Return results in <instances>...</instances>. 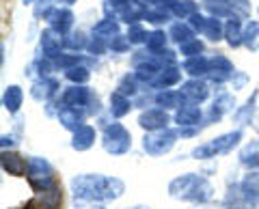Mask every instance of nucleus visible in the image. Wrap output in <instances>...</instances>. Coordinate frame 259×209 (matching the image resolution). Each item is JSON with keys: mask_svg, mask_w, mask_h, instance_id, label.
<instances>
[{"mask_svg": "<svg viewBox=\"0 0 259 209\" xmlns=\"http://www.w3.org/2000/svg\"><path fill=\"white\" fill-rule=\"evenodd\" d=\"M39 3H61L63 7H71V5H76L78 0H39ZM37 3V5H39Z\"/></svg>", "mask_w": 259, "mask_h": 209, "instance_id": "603ef678", "label": "nucleus"}, {"mask_svg": "<svg viewBox=\"0 0 259 209\" xmlns=\"http://www.w3.org/2000/svg\"><path fill=\"white\" fill-rule=\"evenodd\" d=\"M158 5L166 7L168 11L173 13L175 20H190L194 13H199V3L194 0H160Z\"/></svg>", "mask_w": 259, "mask_h": 209, "instance_id": "5701e85b", "label": "nucleus"}, {"mask_svg": "<svg viewBox=\"0 0 259 209\" xmlns=\"http://www.w3.org/2000/svg\"><path fill=\"white\" fill-rule=\"evenodd\" d=\"M134 108V99L132 97H125L123 93L119 91H112L110 97H108V112L112 119H123L130 115V110Z\"/></svg>", "mask_w": 259, "mask_h": 209, "instance_id": "cd10ccee", "label": "nucleus"}, {"mask_svg": "<svg viewBox=\"0 0 259 209\" xmlns=\"http://www.w3.org/2000/svg\"><path fill=\"white\" fill-rule=\"evenodd\" d=\"M168 123H171V115L162 108H145L139 115V127L145 130V134L166 130Z\"/></svg>", "mask_w": 259, "mask_h": 209, "instance_id": "2eb2a0df", "label": "nucleus"}, {"mask_svg": "<svg viewBox=\"0 0 259 209\" xmlns=\"http://www.w3.org/2000/svg\"><path fill=\"white\" fill-rule=\"evenodd\" d=\"M242 138H244V132H242L240 127L238 130H231V132H225V134L216 136V138L207 140L203 144H197V147L190 151V158L203 162V160H212L216 155H227L242 142Z\"/></svg>", "mask_w": 259, "mask_h": 209, "instance_id": "7ed1b4c3", "label": "nucleus"}, {"mask_svg": "<svg viewBox=\"0 0 259 209\" xmlns=\"http://www.w3.org/2000/svg\"><path fill=\"white\" fill-rule=\"evenodd\" d=\"M22 103H24L22 86L20 84L5 86V91H3V106H5V110L9 112V115H18L20 108H22Z\"/></svg>", "mask_w": 259, "mask_h": 209, "instance_id": "c756f323", "label": "nucleus"}, {"mask_svg": "<svg viewBox=\"0 0 259 209\" xmlns=\"http://www.w3.org/2000/svg\"><path fill=\"white\" fill-rule=\"evenodd\" d=\"M61 91V82L56 78H35L30 84V97L39 103L54 101V97Z\"/></svg>", "mask_w": 259, "mask_h": 209, "instance_id": "f3484780", "label": "nucleus"}, {"mask_svg": "<svg viewBox=\"0 0 259 209\" xmlns=\"http://www.w3.org/2000/svg\"><path fill=\"white\" fill-rule=\"evenodd\" d=\"M236 108L238 106H236V97H233V93H229V91H218L214 101H212V106H209V110L205 112V125L218 123L225 115H229V112H233Z\"/></svg>", "mask_w": 259, "mask_h": 209, "instance_id": "ddd939ff", "label": "nucleus"}, {"mask_svg": "<svg viewBox=\"0 0 259 209\" xmlns=\"http://www.w3.org/2000/svg\"><path fill=\"white\" fill-rule=\"evenodd\" d=\"M168 196L175 200H184V203H192V205H205L214 198V186L203 175L186 173L175 177L168 183Z\"/></svg>", "mask_w": 259, "mask_h": 209, "instance_id": "f03ea898", "label": "nucleus"}, {"mask_svg": "<svg viewBox=\"0 0 259 209\" xmlns=\"http://www.w3.org/2000/svg\"><path fill=\"white\" fill-rule=\"evenodd\" d=\"M102 147L108 155H125L132 149V134H130V130L123 123L112 121L108 125H104Z\"/></svg>", "mask_w": 259, "mask_h": 209, "instance_id": "423d86ee", "label": "nucleus"}, {"mask_svg": "<svg viewBox=\"0 0 259 209\" xmlns=\"http://www.w3.org/2000/svg\"><path fill=\"white\" fill-rule=\"evenodd\" d=\"M182 67H177V65H171V67H164V69H160V74L153 78V82H151V91H164V88H171L175 84H180L182 82Z\"/></svg>", "mask_w": 259, "mask_h": 209, "instance_id": "393cba45", "label": "nucleus"}, {"mask_svg": "<svg viewBox=\"0 0 259 209\" xmlns=\"http://www.w3.org/2000/svg\"><path fill=\"white\" fill-rule=\"evenodd\" d=\"M188 24L192 26L194 33L203 35L207 41H223L225 39V22L212 18V15H203L199 11L188 20Z\"/></svg>", "mask_w": 259, "mask_h": 209, "instance_id": "9b49d317", "label": "nucleus"}, {"mask_svg": "<svg viewBox=\"0 0 259 209\" xmlns=\"http://www.w3.org/2000/svg\"><path fill=\"white\" fill-rule=\"evenodd\" d=\"M63 188H61V183L56 181L54 186L50 188H46L41 192H35V196L30 198V203L28 207L30 209H61L63 207Z\"/></svg>", "mask_w": 259, "mask_h": 209, "instance_id": "4468645a", "label": "nucleus"}, {"mask_svg": "<svg viewBox=\"0 0 259 209\" xmlns=\"http://www.w3.org/2000/svg\"><path fill=\"white\" fill-rule=\"evenodd\" d=\"M136 3H139L145 11H147V9H153V7H158L160 0H136Z\"/></svg>", "mask_w": 259, "mask_h": 209, "instance_id": "3c124183", "label": "nucleus"}, {"mask_svg": "<svg viewBox=\"0 0 259 209\" xmlns=\"http://www.w3.org/2000/svg\"><path fill=\"white\" fill-rule=\"evenodd\" d=\"M39 50H41L44 59L56 61L63 54V50H65V47H63V35H59L52 28L41 30V35H39Z\"/></svg>", "mask_w": 259, "mask_h": 209, "instance_id": "a211bd4d", "label": "nucleus"}, {"mask_svg": "<svg viewBox=\"0 0 259 209\" xmlns=\"http://www.w3.org/2000/svg\"><path fill=\"white\" fill-rule=\"evenodd\" d=\"M127 39H130V43L132 45H143V43H147V37H149V33H147V28L143 26V24L139 22V24H132V26H127Z\"/></svg>", "mask_w": 259, "mask_h": 209, "instance_id": "a18cd8bd", "label": "nucleus"}, {"mask_svg": "<svg viewBox=\"0 0 259 209\" xmlns=\"http://www.w3.org/2000/svg\"><path fill=\"white\" fill-rule=\"evenodd\" d=\"M89 39L91 37H89L84 30H71V33L63 37V47L69 52H82V50H87Z\"/></svg>", "mask_w": 259, "mask_h": 209, "instance_id": "4c0bfd02", "label": "nucleus"}, {"mask_svg": "<svg viewBox=\"0 0 259 209\" xmlns=\"http://www.w3.org/2000/svg\"><path fill=\"white\" fill-rule=\"evenodd\" d=\"M194 37H197V33L192 30V26L188 22H175V24H171V28H168V39L177 45L188 43Z\"/></svg>", "mask_w": 259, "mask_h": 209, "instance_id": "f704fd0d", "label": "nucleus"}, {"mask_svg": "<svg viewBox=\"0 0 259 209\" xmlns=\"http://www.w3.org/2000/svg\"><path fill=\"white\" fill-rule=\"evenodd\" d=\"M242 35H244V22L240 18H229L225 22V41L229 47H240L242 45Z\"/></svg>", "mask_w": 259, "mask_h": 209, "instance_id": "2f4dec72", "label": "nucleus"}, {"mask_svg": "<svg viewBox=\"0 0 259 209\" xmlns=\"http://www.w3.org/2000/svg\"><path fill=\"white\" fill-rule=\"evenodd\" d=\"M173 121L177 127H201L199 123L205 125V112L201 110L199 103L186 101L184 106H180L173 115Z\"/></svg>", "mask_w": 259, "mask_h": 209, "instance_id": "dca6fc26", "label": "nucleus"}, {"mask_svg": "<svg viewBox=\"0 0 259 209\" xmlns=\"http://www.w3.org/2000/svg\"><path fill=\"white\" fill-rule=\"evenodd\" d=\"M104 18L117 20L119 24H139L145 18V9L136 0H104L102 3Z\"/></svg>", "mask_w": 259, "mask_h": 209, "instance_id": "39448f33", "label": "nucleus"}, {"mask_svg": "<svg viewBox=\"0 0 259 209\" xmlns=\"http://www.w3.org/2000/svg\"><path fill=\"white\" fill-rule=\"evenodd\" d=\"M257 97H259V91H253V95H250L242 106L233 110V123H238L240 127L253 125L255 117H257Z\"/></svg>", "mask_w": 259, "mask_h": 209, "instance_id": "b1692460", "label": "nucleus"}, {"mask_svg": "<svg viewBox=\"0 0 259 209\" xmlns=\"http://www.w3.org/2000/svg\"><path fill=\"white\" fill-rule=\"evenodd\" d=\"M225 207H227V209H255V207L246 200V196L242 194L240 183H233V186L227 188V194H225Z\"/></svg>", "mask_w": 259, "mask_h": 209, "instance_id": "c9c22d12", "label": "nucleus"}, {"mask_svg": "<svg viewBox=\"0 0 259 209\" xmlns=\"http://www.w3.org/2000/svg\"><path fill=\"white\" fill-rule=\"evenodd\" d=\"M18 209H30V207H28V205H26V207H18Z\"/></svg>", "mask_w": 259, "mask_h": 209, "instance_id": "6e6d98bb", "label": "nucleus"}, {"mask_svg": "<svg viewBox=\"0 0 259 209\" xmlns=\"http://www.w3.org/2000/svg\"><path fill=\"white\" fill-rule=\"evenodd\" d=\"M182 95L186 101H194V103H203L209 97V82L203 78H188L186 82H182Z\"/></svg>", "mask_w": 259, "mask_h": 209, "instance_id": "aec40b11", "label": "nucleus"}, {"mask_svg": "<svg viewBox=\"0 0 259 209\" xmlns=\"http://www.w3.org/2000/svg\"><path fill=\"white\" fill-rule=\"evenodd\" d=\"M71 194H74L76 205L93 203H110V200H119L125 194V183L119 177H106L100 173H87V175H76L69 181Z\"/></svg>", "mask_w": 259, "mask_h": 209, "instance_id": "f257e3e1", "label": "nucleus"}, {"mask_svg": "<svg viewBox=\"0 0 259 209\" xmlns=\"http://www.w3.org/2000/svg\"><path fill=\"white\" fill-rule=\"evenodd\" d=\"M240 190L253 207L259 205V171H248L240 179Z\"/></svg>", "mask_w": 259, "mask_h": 209, "instance_id": "c85d7f7f", "label": "nucleus"}, {"mask_svg": "<svg viewBox=\"0 0 259 209\" xmlns=\"http://www.w3.org/2000/svg\"><path fill=\"white\" fill-rule=\"evenodd\" d=\"M242 45L250 52L259 50V22L257 20H246L244 22V35H242Z\"/></svg>", "mask_w": 259, "mask_h": 209, "instance_id": "58836bf2", "label": "nucleus"}, {"mask_svg": "<svg viewBox=\"0 0 259 209\" xmlns=\"http://www.w3.org/2000/svg\"><path fill=\"white\" fill-rule=\"evenodd\" d=\"M84 117L87 112L80 110V108H74V106H65V103L59 101V112H56V119H59V123L63 130H67L74 134L76 130L84 125Z\"/></svg>", "mask_w": 259, "mask_h": 209, "instance_id": "6ab92c4d", "label": "nucleus"}, {"mask_svg": "<svg viewBox=\"0 0 259 209\" xmlns=\"http://www.w3.org/2000/svg\"><path fill=\"white\" fill-rule=\"evenodd\" d=\"M147 24H153V26H162V24H168L173 20V13L166 9V7H153V9H147L145 11V18H143Z\"/></svg>", "mask_w": 259, "mask_h": 209, "instance_id": "a19ab883", "label": "nucleus"}, {"mask_svg": "<svg viewBox=\"0 0 259 209\" xmlns=\"http://www.w3.org/2000/svg\"><path fill=\"white\" fill-rule=\"evenodd\" d=\"M238 162L246 171H259V138H253L246 144H242V149L238 151Z\"/></svg>", "mask_w": 259, "mask_h": 209, "instance_id": "bb28decb", "label": "nucleus"}, {"mask_svg": "<svg viewBox=\"0 0 259 209\" xmlns=\"http://www.w3.org/2000/svg\"><path fill=\"white\" fill-rule=\"evenodd\" d=\"M56 69V65H54V61H50V59H44L41 54L37 56V59H32V63L30 65L24 69L26 71V76H37V78H50V74Z\"/></svg>", "mask_w": 259, "mask_h": 209, "instance_id": "e433bc0d", "label": "nucleus"}, {"mask_svg": "<svg viewBox=\"0 0 259 209\" xmlns=\"http://www.w3.org/2000/svg\"><path fill=\"white\" fill-rule=\"evenodd\" d=\"M125 209H151L149 205H134V207H125Z\"/></svg>", "mask_w": 259, "mask_h": 209, "instance_id": "864d4df0", "label": "nucleus"}, {"mask_svg": "<svg viewBox=\"0 0 259 209\" xmlns=\"http://www.w3.org/2000/svg\"><path fill=\"white\" fill-rule=\"evenodd\" d=\"M180 140V132L177 130H160V132H149L143 136V151L151 158H160V155H166L171 153L173 147Z\"/></svg>", "mask_w": 259, "mask_h": 209, "instance_id": "6e6552de", "label": "nucleus"}, {"mask_svg": "<svg viewBox=\"0 0 259 209\" xmlns=\"http://www.w3.org/2000/svg\"><path fill=\"white\" fill-rule=\"evenodd\" d=\"M106 50H108V41H106V39H100V37H91V39H89V45H87L89 56L97 59V56L106 54Z\"/></svg>", "mask_w": 259, "mask_h": 209, "instance_id": "49530a36", "label": "nucleus"}, {"mask_svg": "<svg viewBox=\"0 0 259 209\" xmlns=\"http://www.w3.org/2000/svg\"><path fill=\"white\" fill-rule=\"evenodd\" d=\"M91 61H95L93 56H84V54H80V52H63L59 59L54 61V65L56 69H61V71H69V69H74V67H80V65H89Z\"/></svg>", "mask_w": 259, "mask_h": 209, "instance_id": "72a5a7b5", "label": "nucleus"}, {"mask_svg": "<svg viewBox=\"0 0 259 209\" xmlns=\"http://www.w3.org/2000/svg\"><path fill=\"white\" fill-rule=\"evenodd\" d=\"M65 78H67L71 84H87L89 80H91V69H89V65H80V67L65 71Z\"/></svg>", "mask_w": 259, "mask_h": 209, "instance_id": "37998d69", "label": "nucleus"}, {"mask_svg": "<svg viewBox=\"0 0 259 209\" xmlns=\"http://www.w3.org/2000/svg\"><path fill=\"white\" fill-rule=\"evenodd\" d=\"M35 15H41V18L48 22V28L56 30L59 35H67L71 33V28H74V20L76 15L71 13L69 7H61V5H54V3H39Z\"/></svg>", "mask_w": 259, "mask_h": 209, "instance_id": "0eeeda50", "label": "nucleus"}, {"mask_svg": "<svg viewBox=\"0 0 259 209\" xmlns=\"http://www.w3.org/2000/svg\"><path fill=\"white\" fill-rule=\"evenodd\" d=\"M95 140H97V130L93 125L84 123L80 130H76L71 134V149L78 151V153H82V151H89L93 147Z\"/></svg>", "mask_w": 259, "mask_h": 209, "instance_id": "a878e982", "label": "nucleus"}, {"mask_svg": "<svg viewBox=\"0 0 259 209\" xmlns=\"http://www.w3.org/2000/svg\"><path fill=\"white\" fill-rule=\"evenodd\" d=\"M91 209H106V207H104V205H93Z\"/></svg>", "mask_w": 259, "mask_h": 209, "instance_id": "5fc2aeb1", "label": "nucleus"}, {"mask_svg": "<svg viewBox=\"0 0 259 209\" xmlns=\"http://www.w3.org/2000/svg\"><path fill=\"white\" fill-rule=\"evenodd\" d=\"M61 103L65 106H74L87 112V117H95L102 112L100 97L89 88L87 84H71L61 93Z\"/></svg>", "mask_w": 259, "mask_h": 209, "instance_id": "20e7f679", "label": "nucleus"}, {"mask_svg": "<svg viewBox=\"0 0 259 209\" xmlns=\"http://www.w3.org/2000/svg\"><path fill=\"white\" fill-rule=\"evenodd\" d=\"M26 179H28V183H30L32 192H41V190L50 188V186H54V183H56L52 164L48 162L46 158H39V155L28 158Z\"/></svg>", "mask_w": 259, "mask_h": 209, "instance_id": "9d476101", "label": "nucleus"}, {"mask_svg": "<svg viewBox=\"0 0 259 209\" xmlns=\"http://www.w3.org/2000/svg\"><path fill=\"white\" fill-rule=\"evenodd\" d=\"M20 136L15 134H3V140H0V144H3V151H13V147H18L20 144Z\"/></svg>", "mask_w": 259, "mask_h": 209, "instance_id": "8fccbe9b", "label": "nucleus"}, {"mask_svg": "<svg viewBox=\"0 0 259 209\" xmlns=\"http://www.w3.org/2000/svg\"><path fill=\"white\" fill-rule=\"evenodd\" d=\"M201 5H203L207 15L218 20H229V18L246 20L250 15L246 0H201Z\"/></svg>", "mask_w": 259, "mask_h": 209, "instance_id": "1a4fd4ad", "label": "nucleus"}, {"mask_svg": "<svg viewBox=\"0 0 259 209\" xmlns=\"http://www.w3.org/2000/svg\"><path fill=\"white\" fill-rule=\"evenodd\" d=\"M233 71H236V67H233V63L225 54H214V56H209V74L205 80L209 84L223 86L225 82L231 80Z\"/></svg>", "mask_w": 259, "mask_h": 209, "instance_id": "f8f14e48", "label": "nucleus"}, {"mask_svg": "<svg viewBox=\"0 0 259 209\" xmlns=\"http://www.w3.org/2000/svg\"><path fill=\"white\" fill-rule=\"evenodd\" d=\"M141 82H139V78L134 76V71H130V74H125V76H121L119 78V82H117V88L115 91H119V93H123L125 97H136V95L141 93Z\"/></svg>", "mask_w": 259, "mask_h": 209, "instance_id": "ea45409f", "label": "nucleus"}, {"mask_svg": "<svg viewBox=\"0 0 259 209\" xmlns=\"http://www.w3.org/2000/svg\"><path fill=\"white\" fill-rule=\"evenodd\" d=\"M130 39H127V35H117V37H112L110 41H108V50H112L115 54H123V52H127L130 50Z\"/></svg>", "mask_w": 259, "mask_h": 209, "instance_id": "de8ad7c7", "label": "nucleus"}, {"mask_svg": "<svg viewBox=\"0 0 259 209\" xmlns=\"http://www.w3.org/2000/svg\"><path fill=\"white\" fill-rule=\"evenodd\" d=\"M166 41H168V33H164V30H160V28H153L149 37H147V50H153V52H160V50H164L166 47Z\"/></svg>", "mask_w": 259, "mask_h": 209, "instance_id": "79ce46f5", "label": "nucleus"}, {"mask_svg": "<svg viewBox=\"0 0 259 209\" xmlns=\"http://www.w3.org/2000/svg\"><path fill=\"white\" fill-rule=\"evenodd\" d=\"M0 166H3V171L11 177H26L28 160L24 155H20L18 151H3V155H0Z\"/></svg>", "mask_w": 259, "mask_h": 209, "instance_id": "412c9836", "label": "nucleus"}, {"mask_svg": "<svg viewBox=\"0 0 259 209\" xmlns=\"http://www.w3.org/2000/svg\"><path fill=\"white\" fill-rule=\"evenodd\" d=\"M91 35H93V37H100V39H106V41H110L112 37L121 35V24H119L117 20L102 18L100 22H95V24H93Z\"/></svg>", "mask_w": 259, "mask_h": 209, "instance_id": "473e14b6", "label": "nucleus"}, {"mask_svg": "<svg viewBox=\"0 0 259 209\" xmlns=\"http://www.w3.org/2000/svg\"><path fill=\"white\" fill-rule=\"evenodd\" d=\"M182 71L190 78H207L209 74V59L207 56H194V59H184Z\"/></svg>", "mask_w": 259, "mask_h": 209, "instance_id": "7c9ffc66", "label": "nucleus"}, {"mask_svg": "<svg viewBox=\"0 0 259 209\" xmlns=\"http://www.w3.org/2000/svg\"><path fill=\"white\" fill-rule=\"evenodd\" d=\"M203 50H205V43L201 41V39H190L188 43L180 45V54L184 59H194V56H203Z\"/></svg>", "mask_w": 259, "mask_h": 209, "instance_id": "c03bdc74", "label": "nucleus"}, {"mask_svg": "<svg viewBox=\"0 0 259 209\" xmlns=\"http://www.w3.org/2000/svg\"><path fill=\"white\" fill-rule=\"evenodd\" d=\"M248 74L246 71H240V69H236L233 71V76H231V80H229V84H231V88L233 91H242L246 84H248Z\"/></svg>", "mask_w": 259, "mask_h": 209, "instance_id": "09e8293b", "label": "nucleus"}, {"mask_svg": "<svg viewBox=\"0 0 259 209\" xmlns=\"http://www.w3.org/2000/svg\"><path fill=\"white\" fill-rule=\"evenodd\" d=\"M153 103L156 108H162V110H177L180 106L186 103V97L182 95L180 88H164V91H156L153 93Z\"/></svg>", "mask_w": 259, "mask_h": 209, "instance_id": "4be33fe9", "label": "nucleus"}]
</instances>
